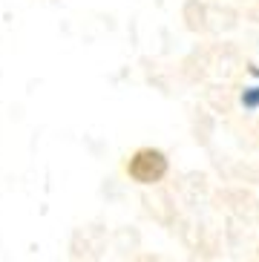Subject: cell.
<instances>
[{"label": "cell", "mask_w": 259, "mask_h": 262, "mask_svg": "<svg viewBox=\"0 0 259 262\" xmlns=\"http://www.w3.org/2000/svg\"><path fill=\"white\" fill-rule=\"evenodd\" d=\"M167 156L161 150H153V147H144L133 153V159L127 162V173L130 179H136L138 185H156L161 179L167 176Z\"/></svg>", "instance_id": "obj_1"}]
</instances>
